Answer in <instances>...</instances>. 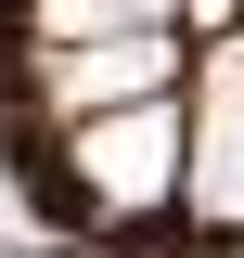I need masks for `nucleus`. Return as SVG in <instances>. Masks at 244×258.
I'll list each match as a JSON object with an SVG mask.
<instances>
[{
  "label": "nucleus",
  "mask_w": 244,
  "mask_h": 258,
  "mask_svg": "<svg viewBox=\"0 0 244 258\" xmlns=\"http://www.w3.org/2000/svg\"><path fill=\"white\" fill-rule=\"evenodd\" d=\"M77 232H142L180 207V91L142 103H90V116H52V155H26Z\"/></svg>",
  "instance_id": "1"
},
{
  "label": "nucleus",
  "mask_w": 244,
  "mask_h": 258,
  "mask_svg": "<svg viewBox=\"0 0 244 258\" xmlns=\"http://www.w3.org/2000/svg\"><path fill=\"white\" fill-rule=\"evenodd\" d=\"M26 39H116V26H180V0H13Z\"/></svg>",
  "instance_id": "3"
},
{
  "label": "nucleus",
  "mask_w": 244,
  "mask_h": 258,
  "mask_svg": "<svg viewBox=\"0 0 244 258\" xmlns=\"http://www.w3.org/2000/svg\"><path fill=\"white\" fill-rule=\"evenodd\" d=\"M180 220L206 245H244V39H218L180 91Z\"/></svg>",
  "instance_id": "2"
}]
</instances>
